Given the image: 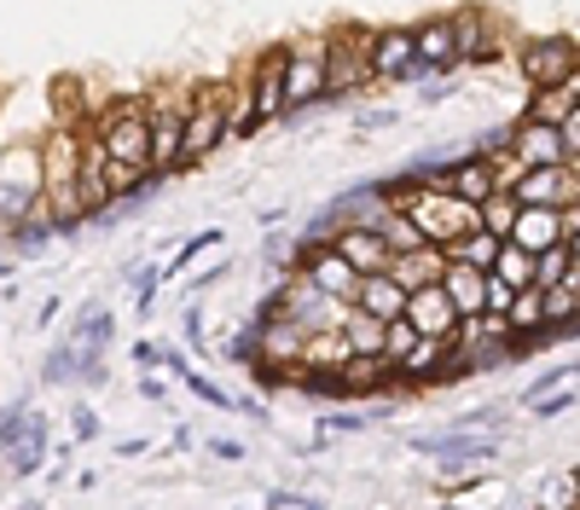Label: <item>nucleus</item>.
Returning <instances> with one entry per match:
<instances>
[{
    "instance_id": "obj_31",
    "label": "nucleus",
    "mask_w": 580,
    "mask_h": 510,
    "mask_svg": "<svg viewBox=\"0 0 580 510\" xmlns=\"http://www.w3.org/2000/svg\"><path fill=\"white\" fill-rule=\"evenodd\" d=\"M488 278H499L506 290H535V255L517 249V244H499V255H493Z\"/></svg>"
},
{
    "instance_id": "obj_52",
    "label": "nucleus",
    "mask_w": 580,
    "mask_h": 510,
    "mask_svg": "<svg viewBox=\"0 0 580 510\" xmlns=\"http://www.w3.org/2000/svg\"><path fill=\"white\" fill-rule=\"evenodd\" d=\"M140 452H151V441H145V436H134V441H116V458H140Z\"/></svg>"
},
{
    "instance_id": "obj_8",
    "label": "nucleus",
    "mask_w": 580,
    "mask_h": 510,
    "mask_svg": "<svg viewBox=\"0 0 580 510\" xmlns=\"http://www.w3.org/2000/svg\"><path fill=\"white\" fill-rule=\"evenodd\" d=\"M574 59H580L574 35H528L517 47V75L528 82V93H558V88H569Z\"/></svg>"
},
{
    "instance_id": "obj_49",
    "label": "nucleus",
    "mask_w": 580,
    "mask_h": 510,
    "mask_svg": "<svg viewBox=\"0 0 580 510\" xmlns=\"http://www.w3.org/2000/svg\"><path fill=\"white\" fill-rule=\"evenodd\" d=\"M210 452H215V458H226V465H238V458H244V447H238V441H226V436H221V441H210Z\"/></svg>"
},
{
    "instance_id": "obj_45",
    "label": "nucleus",
    "mask_w": 580,
    "mask_h": 510,
    "mask_svg": "<svg viewBox=\"0 0 580 510\" xmlns=\"http://www.w3.org/2000/svg\"><path fill=\"white\" fill-rule=\"evenodd\" d=\"M511 296H517V290H506V285H499V278H488V314H499V319H506Z\"/></svg>"
},
{
    "instance_id": "obj_32",
    "label": "nucleus",
    "mask_w": 580,
    "mask_h": 510,
    "mask_svg": "<svg viewBox=\"0 0 580 510\" xmlns=\"http://www.w3.org/2000/svg\"><path fill=\"white\" fill-rule=\"evenodd\" d=\"M569 267H574L569 244H551V249H540V255H535V290H563Z\"/></svg>"
},
{
    "instance_id": "obj_51",
    "label": "nucleus",
    "mask_w": 580,
    "mask_h": 510,
    "mask_svg": "<svg viewBox=\"0 0 580 510\" xmlns=\"http://www.w3.org/2000/svg\"><path fill=\"white\" fill-rule=\"evenodd\" d=\"M140 395H145V400H169V382H157V377L145 371V377H140Z\"/></svg>"
},
{
    "instance_id": "obj_22",
    "label": "nucleus",
    "mask_w": 580,
    "mask_h": 510,
    "mask_svg": "<svg viewBox=\"0 0 580 510\" xmlns=\"http://www.w3.org/2000/svg\"><path fill=\"white\" fill-rule=\"evenodd\" d=\"M348 308L377 319V325H395L400 308H407V290H400L389 273H372V278H360V285H355V302H348Z\"/></svg>"
},
{
    "instance_id": "obj_42",
    "label": "nucleus",
    "mask_w": 580,
    "mask_h": 510,
    "mask_svg": "<svg viewBox=\"0 0 580 510\" xmlns=\"http://www.w3.org/2000/svg\"><path fill=\"white\" fill-rule=\"evenodd\" d=\"M360 429H366V418H360V412H332V418L319 424V436L332 441V436H360Z\"/></svg>"
},
{
    "instance_id": "obj_34",
    "label": "nucleus",
    "mask_w": 580,
    "mask_h": 510,
    "mask_svg": "<svg viewBox=\"0 0 580 510\" xmlns=\"http://www.w3.org/2000/svg\"><path fill=\"white\" fill-rule=\"evenodd\" d=\"M493 255H499V238L470 233V238H459V244L447 249V262H452V267H476V273H488V267H493Z\"/></svg>"
},
{
    "instance_id": "obj_47",
    "label": "nucleus",
    "mask_w": 580,
    "mask_h": 510,
    "mask_svg": "<svg viewBox=\"0 0 580 510\" xmlns=\"http://www.w3.org/2000/svg\"><path fill=\"white\" fill-rule=\"evenodd\" d=\"M59 308H64V302H59V296H47V302H41V314H35V330L59 325Z\"/></svg>"
},
{
    "instance_id": "obj_27",
    "label": "nucleus",
    "mask_w": 580,
    "mask_h": 510,
    "mask_svg": "<svg viewBox=\"0 0 580 510\" xmlns=\"http://www.w3.org/2000/svg\"><path fill=\"white\" fill-rule=\"evenodd\" d=\"M332 249L343 255L348 267H355L360 278H372V273H389V244L377 238V233H360V226H343V233L332 238Z\"/></svg>"
},
{
    "instance_id": "obj_55",
    "label": "nucleus",
    "mask_w": 580,
    "mask_h": 510,
    "mask_svg": "<svg viewBox=\"0 0 580 510\" xmlns=\"http://www.w3.org/2000/svg\"><path fill=\"white\" fill-rule=\"evenodd\" d=\"M569 99L580 105V59H574V75H569Z\"/></svg>"
},
{
    "instance_id": "obj_13",
    "label": "nucleus",
    "mask_w": 580,
    "mask_h": 510,
    "mask_svg": "<svg viewBox=\"0 0 580 510\" xmlns=\"http://www.w3.org/2000/svg\"><path fill=\"white\" fill-rule=\"evenodd\" d=\"M384 215H395V197H389V181H366L355 192H343L337 203H325V221L337 226H360V233H377L384 226Z\"/></svg>"
},
{
    "instance_id": "obj_21",
    "label": "nucleus",
    "mask_w": 580,
    "mask_h": 510,
    "mask_svg": "<svg viewBox=\"0 0 580 510\" xmlns=\"http://www.w3.org/2000/svg\"><path fill=\"white\" fill-rule=\"evenodd\" d=\"M337 377H343V400H377L395 389V366L384 354H348V366Z\"/></svg>"
},
{
    "instance_id": "obj_46",
    "label": "nucleus",
    "mask_w": 580,
    "mask_h": 510,
    "mask_svg": "<svg viewBox=\"0 0 580 510\" xmlns=\"http://www.w3.org/2000/svg\"><path fill=\"white\" fill-rule=\"evenodd\" d=\"M452 93H459V82H424V105H441V99H452Z\"/></svg>"
},
{
    "instance_id": "obj_48",
    "label": "nucleus",
    "mask_w": 580,
    "mask_h": 510,
    "mask_svg": "<svg viewBox=\"0 0 580 510\" xmlns=\"http://www.w3.org/2000/svg\"><path fill=\"white\" fill-rule=\"evenodd\" d=\"M186 343L204 348V314H197V308H186Z\"/></svg>"
},
{
    "instance_id": "obj_43",
    "label": "nucleus",
    "mask_w": 580,
    "mask_h": 510,
    "mask_svg": "<svg viewBox=\"0 0 580 510\" xmlns=\"http://www.w3.org/2000/svg\"><path fill=\"white\" fill-rule=\"evenodd\" d=\"M70 441H99V418L88 412V406H75V412H70Z\"/></svg>"
},
{
    "instance_id": "obj_2",
    "label": "nucleus",
    "mask_w": 580,
    "mask_h": 510,
    "mask_svg": "<svg viewBox=\"0 0 580 510\" xmlns=\"http://www.w3.org/2000/svg\"><path fill=\"white\" fill-rule=\"evenodd\" d=\"M389 197H395V210L418 226V238L436 244L441 255L459 244V238L482 233V210H476V203H465V197H452V192H441V186H407V181L395 174V181H389Z\"/></svg>"
},
{
    "instance_id": "obj_25",
    "label": "nucleus",
    "mask_w": 580,
    "mask_h": 510,
    "mask_svg": "<svg viewBox=\"0 0 580 510\" xmlns=\"http://www.w3.org/2000/svg\"><path fill=\"white\" fill-rule=\"evenodd\" d=\"M506 244H517V249H528V255H540V249H551V244H569L563 210H517V226H511Z\"/></svg>"
},
{
    "instance_id": "obj_10",
    "label": "nucleus",
    "mask_w": 580,
    "mask_h": 510,
    "mask_svg": "<svg viewBox=\"0 0 580 510\" xmlns=\"http://www.w3.org/2000/svg\"><path fill=\"white\" fill-rule=\"evenodd\" d=\"M238 82H244V99H250V116H256V134L273 122H285V41L262 47Z\"/></svg>"
},
{
    "instance_id": "obj_35",
    "label": "nucleus",
    "mask_w": 580,
    "mask_h": 510,
    "mask_svg": "<svg viewBox=\"0 0 580 510\" xmlns=\"http://www.w3.org/2000/svg\"><path fill=\"white\" fill-rule=\"evenodd\" d=\"M511 226H517V197H511V192H493V197L482 203V233L506 244Z\"/></svg>"
},
{
    "instance_id": "obj_14",
    "label": "nucleus",
    "mask_w": 580,
    "mask_h": 510,
    "mask_svg": "<svg viewBox=\"0 0 580 510\" xmlns=\"http://www.w3.org/2000/svg\"><path fill=\"white\" fill-rule=\"evenodd\" d=\"M506 145L517 151V163L522 169H563L569 163V151H563V134H558V122H535V116H517L506 128Z\"/></svg>"
},
{
    "instance_id": "obj_4",
    "label": "nucleus",
    "mask_w": 580,
    "mask_h": 510,
    "mask_svg": "<svg viewBox=\"0 0 580 510\" xmlns=\"http://www.w3.org/2000/svg\"><path fill=\"white\" fill-rule=\"evenodd\" d=\"M233 140L226 122V82H186V128H181V169L210 163Z\"/></svg>"
},
{
    "instance_id": "obj_58",
    "label": "nucleus",
    "mask_w": 580,
    "mask_h": 510,
    "mask_svg": "<svg viewBox=\"0 0 580 510\" xmlns=\"http://www.w3.org/2000/svg\"><path fill=\"white\" fill-rule=\"evenodd\" d=\"M569 476H574V493H580V465H574V470H569Z\"/></svg>"
},
{
    "instance_id": "obj_44",
    "label": "nucleus",
    "mask_w": 580,
    "mask_h": 510,
    "mask_svg": "<svg viewBox=\"0 0 580 510\" xmlns=\"http://www.w3.org/2000/svg\"><path fill=\"white\" fill-rule=\"evenodd\" d=\"M129 354H134V366H145V371H157V366H163V354H169V348H157V343H151V337H140V343H134Z\"/></svg>"
},
{
    "instance_id": "obj_28",
    "label": "nucleus",
    "mask_w": 580,
    "mask_h": 510,
    "mask_svg": "<svg viewBox=\"0 0 580 510\" xmlns=\"http://www.w3.org/2000/svg\"><path fill=\"white\" fill-rule=\"evenodd\" d=\"M441 192H452V197H465V203H476V210H482V203L493 197V174H488V163H482V151H465V157L447 169V186H441Z\"/></svg>"
},
{
    "instance_id": "obj_24",
    "label": "nucleus",
    "mask_w": 580,
    "mask_h": 510,
    "mask_svg": "<svg viewBox=\"0 0 580 510\" xmlns=\"http://www.w3.org/2000/svg\"><path fill=\"white\" fill-rule=\"evenodd\" d=\"M441 296L459 308V319H482L488 314V273H476V267H441Z\"/></svg>"
},
{
    "instance_id": "obj_37",
    "label": "nucleus",
    "mask_w": 580,
    "mask_h": 510,
    "mask_svg": "<svg viewBox=\"0 0 580 510\" xmlns=\"http://www.w3.org/2000/svg\"><path fill=\"white\" fill-rule=\"evenodd\" d=\"M569 88H558V93H528V111L522 116H535V122H563L569 116Z\"/></svg>"
},
{
    "instance_id": "obj_57",
    "label": "nucleus",
    "mask_w": 580,
    "mask_h": 510,
    "mask_svg": "<svg viewBox=\"0 0 580 510\" xmlns=\"http://www.w3.org/2000/svg\"><path fill=\"white\" fill-rule=\"evenodd\" d=\"M18 510H47V504H35V499H30V504H18Z\"/></svg>"
},
{
    "instance_id": "obj_11",
    "label": "nucleus",
    "mask_w": 580,
    "mask_h": 510,
    "mask_svg": "<svg viewBox=\"0 0 580 510\" xmlns=\"http://www.w3.org/2000/svg\"><path fill=\"white\" fill-rule=\"evenodd\" d=\"M372 82H384V88L424 82L418 53H413V23H377L372 30Z\"/></svg>"
},
{
    "instance_id": "obj_23",
    "label": "nucleus",
    "mask_w": 580,
    "mask_h": 510,
    "mask_svg": "<svg viewBox=\"0 0 580 510\" xmlns=\"http://www.w3.org/2000/svg\"><path fill=\"white\" fill-rule=\"evenodd\" d=\"M447 354H452V343L418 337V343L395 360V382H400V389H430V382L441 377V366H447Z\"/></svg>"
},
{
    "instance_id": "obj_3",
    "label": "nucleus",
    "mask_w": 580,
    "mask_h": 510,
    "mask_svg": "<svg viewBox=\"0 0 580 510\" xmlns=\"http://www.w3.org/2000/svg\"><path fill=\"white\" fill-rule=\"evenodd\" d=\"M88 128L99 134V145H105L111 163H129V169H145L151 174V128H145V93H116L105 99Z\"/></svg>"
},
{
    "instance_id": "obj_5",
    "label": "nucleus",
    "mask_w": 580,
    "mask_h": 510,
    "mask_svg": "<svg viewBox=\"0 0 580 510\" xmlns=\"http://www.w3.org/2000/svg\"><path fill=\"white\" fill-rule=\"evenodd\" d=\"M35 215H41V157L35 145H7L0 151V238Z\"/></svg>"
},
{
    "instance_id": "obj_7",
    "label": "nucleus",
    "mask_w": 580,
    "mask_h": 510,
    "mask_svg": "<svg viewBox=\"0 0 580 510\" xmlns=\"http://www.w3.org/2000/svg\"><path fill=\"white\" fill-rule=\"evenodd\" d=\"M151 128V174H181V128H186V88H151L145 93Z\"/></svg>"
},
{
    "instance_id": "obj_20",
    "label": "nucleus",
    "mask_w": 580,
    "mask_h": 510,
    "mask_svg": "<svg viewBox=\"0 0 580 510\" xmlns=\"http://www.w3.org/2000/svg\"><path fill=\"white\" fill-rule=\"evenodd\" d=\"M413 53H418V70H424V75H452V70H459V53H452V23H447V12H441V18L413 23Z\"/></svg>"
},
{
    "instance_id": "obj_54",
    "label": "nucleus",
    "mask_w": 580,
    "mask_h": 510,
    "mask_svg": "<svg viewBox=\"0 0 580 510\" xmlns=\"http://www.w3.org/2000/svg\"><path fill=\"white\" fill-rule=\"evenodd\" d=\"M563 290H569V296H574V302H580V262H574V267H569V278H563Z\"/></svg>"
},
{
    "instance_id": "obj_19",
    "label": "nucleus",
    "mask_w": 580,
    "mask_h": 510,
    "mask_svg": "<svg viewBox=\"0 0 580 510\" xmlns=\"http://www.w3.org/2000/svg\"><path fill=\"white\" fill-rule=\"evenodd\" d=\"M0 465H7L18 481L35 476V470L47 465V412H35V406L23 412V424L12 429V441L0 447Z\"/></svg>"
},
{
    "instance_id": "obj_18",
    "label": "nucleus",
    "mask_w": 580,
    "mask_h": 510,
    "mask_svg": "<svg viewBox=\"0 0 580 510\" xmlns=\"http://www.w3.org/2000/svg\"><path fill=\"white\" fill-rule=\"evenodd\" d=\"M517 210H569V203L580 197V181H574V169H528L522 181H517Z\"/></svg>"
},
{
    "instance_id": "obj_1",
    "label": "nucleus",
    "mask_w": 580,
    "mask_h": 510,
    "mask_svg": "<svg viewBox=\"0 0 580 510\" xmlns=\"http://www.w3.org/2000/svg\"><path fill=\"white\" fill-rule=\"evenodd\" d=\"M35 157H41V215L53 226V238H75L88 226L82 197H75V163H82L75 122H47L35 140Z\"/></svg>"
},
{
    "instance_id": "obj_50",
    "label": "nucleus",
    "mask_w": 580,
    "mask_h": 510,
    "mask_svg": "<svg viewBox=\"0 0 580 510\" xmlns=\"http://www.w3.org/2000/svg\"><path fill=\"white\" fill-rule=\"evenodd\" d=\"M226 273H233V267H226V262H221V267H210V273H197V278H192V290H210V285H221Z\"/></svg>"
},
{
    "instance_id": "obj_39",
    "label": "nucleus",
    "mask_w": 580,
    "mask_h": 510,
    "mask_svg": "<svg viewBox=\"0 0 580 510\" xmlns=\"http://www.w3.org/2000/svg\"><path fill=\"white\" fill-rule=\"evenodd\" d=\"M181 382H186V389H192L197 400H210V406H215V412H226V406H238V400H233V395H226V389H221V382H210L204 371H186Z\"/></svg>"
},
{
    "instance_id": "obj_41",
    "label": "nucleus",
    "mask_w": 580,
    "mask_h": 510,
    "mask_svg": "<svg viewBox=\"0 0 580 510\" xmlns=\"http://www.w3.org/2000/svg\"><path fill=\"white\" fill-rule=\"evenodd\" d=\"M563 134V151H569V169H580V105H569V116L558 122Z\"/></svg>"
},
{
    "instance_id": "obj_15",
    "label": "nucleus",
    "mask_w": 580,
    "mask_h": 510,
    "mask_svg": "<svg viewBox=\"0 0 580 510\" xmlns=\"http://www.w3.org/2000/svg\"><path fill=\"white\" fill-rule=\"evenodd\" d=\"M447 23H452V53H459V70H476V64L493 59V47H499V18L493 12L459 7V12H447Z\"/></svg>"
},
{
    "instance_id": "obj_9",
    "label": "nucleus",
    "mask_w": 580,
    "mask_h": 510,
    "mask_svg": "<svg viewBox=\"0 0 580 510\" xmlns=\"http://www.w3.org/2000/svg\"><path fill=\"white\" fill-rule=\"evenodd\" d=\"M325 105V35L285 41V116Z\"/></svg>"
},
{
    "instance_id": "obj_6",
    "label": "nucleus",
    "mask_w": 580,
    "mask_h": 510,
    "mask_svg": "<svg viewBox=\"0 0 580 510\" xmlns=\"http://www.w3.org/2000/svg\"><path fill=\"white\" fill-rule=\"evenodd\" d=\"M360 88H372V30H332L325 35V105H343Z\"/></svg>"
},
{
    "instance_id": "obj_17",
    "label": "nucleus",
    "mask_w": 580,
    "mask_h": 510,
    "mask_svg": "<svg viewBox=\"0 0 580 510\" xmlns=\"http://www.w3.org/2000/svg\"><path fill=\"white\" fill-rule=\"evenodd\" d=\"M424 458H436V465L452 476V470H476V465H493V452L499 441L493 436H470V429H447V436H430V441H418Z\"/></svg>"
},
{
    "instance_id": "obj_36",
    "label": "nucleus",
    "mask_w": 580,
    "mask_h": 510,
    "mask_svg": "<svg viewBox=\"0 0 580 510\" xmlns=\"http://www.w3.org/2000/svg\"><path fill=\"white\" fill-rule=\"evenodd\" d=\"M377 238L389 244V255H407V249H418V244H424V238H418V226H413L407 215H400V210H395V215H384V226H377Z\"/></svg>"
},
{
    "instance_id": "obj_26",
    "label": "nucleus",
    "mask_w": 580,
    "mask_h": 510,
    "mask_svg": "<svg viewBox=\"0 0 580 510\" xmlns=\"http://www.w3.org/2000/svg\"><path fill=\"white\" fill-rule=\"evenodd\" d=\"M441 267H447V255L436 249V244H418V249H407V255H389V278L400 290H424V285H441Z\"/></svg>"
},
{
    "instance_id": "obj_56",
    "label": "nucleus",
    "mask_w": 580,
    "mask_h": 510,
    "mask_svg": "<svg viewBox=\"0 0 580 510\" xmlns=\"http://www.w3.org/2000/svg\"><path fill=\"white\" fill-rule=\"evenodd\" d=\"M569 255H574V262H580V233H569Z\"/></svg>"
},
{
    "instance_id": "obj_38",
    "label": "nucleus",
    "mask_w": 580,
    "mask_h": 510,
    "mask_svg": "<svg viewBox=\"0 0 580 510\" xmlns=\"http://www.w3.org/2000/svg\"><path fill=\"white\" fill-rule=\"evenodd\" d=\"M574 377H580V360H569V366H558V371L535 377V382H528V395H522V406H528V400H540V395H551V389H569Z\"/></svg>"
},
{
    "instance_id": "obj_12",
    "label": "nucleus",
    "mask_w": 580,
    "mask_h": 510,
    "mask_svg": "<svg viewBox=\"0 0 580 510\" xmlns=\"http://www.w3.org/2000/svg\"><path fill=\"white\" fill-rule=\"evenodd\" d=\"M296 273L308 278V285H314L319 296H332V302H355L360 273L348 267L332 244H296Z\"/></svg>"
},
{
    "instance_id": "obj_40",
    "label": "nucleus",
    "mask_w": 580,
    "mask_h": 510,
    "mask_svg": "<svg viewBox=\"0 0 580 510\" xmlns=\"http://www.w3.org/2000/svg\"><path fill=\"white\" fill-rule=\"evenodd\" d=\"M574 400H580V389H551L540 400H528V412H535V418H558V412H569Z\"/></svg>"
},
{
    "instance_id": "obj_59",
    "label": "nucleus",
    "mask_w": 580,
    "mask_h": 510,
    "mask_svg": "<svg viewBox=\"0 0 580 510\" xmlns=\"http://www.w3.org/2000/svg\"><path fill=\"white\" fill-rule=\"evenodd\" d=\"M447 510H459V504H447Z\"/></svg>"
},
{
    "instance_id": "obj_16",
    "label": "nucleus",
    "mask_w": 580,
    "mask_h": 510,
    "mask_svg": "<svg viewBox=\"0 0 580 510\" xmlns=\"http://www.w3.org/2000/svg\"><path fill=\"white\" fill-rule=\"evenodd\" d=\"M400 319L413 325V337H430V343H452L459 337V308L441 296V285H424V290H413L407 296V308H400Z\"/></svg>"
},
{
    "instance_id": "obj_30",
    "label": "nucleus",
    "mask_w": 580,
    "mask_h": 510,
    "mask_svg": "<svg viewBox=\"0 0 580 510\" xmlns=\"http://www.w3.org/2000/svg\"><path fill=\"white\" fill-rule=\"evenodd\" d=\"M343 366H348L343 330H314V337L302 343V371H343Z\"/></svg>"
},
{
    "instance_id": "obj_53",
    "label": "nucleus",
    "mask_w": 580,
    "mask_h": 510,
    "mask_svg": "<svg viewBox=\"0 0 580 510\" xmlns=\"http://www.w3.org/2000/svg\"><path fill=\"white\" fill-rule=\"evenodd\" d=\"M389 122H400V116H395V111H366V116H360V128H389Z\"/></svg>"
},
{
    "instance_id": "obj_29",
    "label": "nucleus",
    "mask_w": 580,
    "mask_h": 510,
    "mask_svg": "<svg viewBox=\"0 0 580 510\" xmlns=\"http://www.w3.org/2000/svg\"><path fill=\"white\" fill-rule=\"evenodd\" d=\"M506 330L511 343L528 348V343H546V314H540V290H517L511 308H506Z\"/></svg>"
},
{
    "instance_id": "obj_33",
    "label": "nucleus",
    "mask_w": 580,
    "mask_h": 510,
    "mask_svg": "<svg viewBox=\"0 0 580 510\" xmlns=\"http://www.w3.org/2000/svg\"><path fill=\"white\" fill-rule=\"evenodd\" d=\"M343 343H348V354H384V325L348 308L343 314Z\"/></svg>"
}]
</instances>
